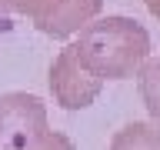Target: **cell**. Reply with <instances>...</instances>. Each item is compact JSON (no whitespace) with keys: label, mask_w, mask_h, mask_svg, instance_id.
Segmentation results:
<instances>
[{"label":"cell","mask_w":160,"mask_h":150,"mask_svg":"<svg viewBox=\"0 0 160 150\" xmlns=\"http://www.w3.org/2000/svg\"><path fill=\"white\" fill-rule=\"evenodd\" d=\"M77 57L100 80H127L150 57V33L130 17H97L77 33Z\"/></svg>","instance_id":"1"},{"label":"cell","mask_w":160,"mask_h":150,"mask_svg":"<svg viewBox=\"0 0 160 150\" xmlns=\"http://www.w3.org/2000/svg\"><path fill=\"white\" fill-rule=\"evenodd\" d=\"M47 133V103L37 93L10 90L0 97V150H33Z\"/></svg>","instance_id":"2"},{"label":"cell","mask_w":160,"mask_h":150,"mask_svg":"<svg viewBox=\"0 0 160 150\" xmlns=\"http://www.w3.org/2000/svg\"><path fill=\"white\" fill-rule=\"evenodd\" d=\"M47 80H50L53 103L63 107V110L90 107V103L100 97V90H103V80L83 67V60L77 57L73 43H67V47L57 53V60L50 63V77Z\"/></svg>","instance_id":"3"},{"label":"cell","mask_w":160,"mask_h":150,"mask_svg":"<svg viewBox=\"0 0 160 150\" xmlns=\"http://www.w3.org/2000/svg\"><path fill=\"white\" fill-rule=\"evenodd\" d=\"M100 10H103V0H60V7L43 23H37V30L53 40H67L73 33H80L90 20H97Z\"/></svg>","instance_id":"4"},{"label":"cell","mask_w":160,"mask_h":150,"mask_svg":"<svg viewBox=\"0 0 160 150\" xmlns=\"http://www.w3.org/2000/svg\"><path fill=\"white\" fill-rule=\"evenodd\" d=\"M110 150H160V123L133 120L120 127L110 140Z\"/></svg>","instance_id":"5"},{"label":"cell","mask_w":160,"mask_h":150,"mask_svg":"<svg viewBox=\"0 0 160 150\" xmlns=\"http://www.w3.org/2000/svg\"><path fill=\"white\" fill-rule=\"evenodd\" d=\"M140 97H143V107L153 117V123H160V57L147 60L140 67Z\"/></svg>","instance_id":"6"},{"label":"cell","mask_w":160,"mask_h":150,"mask_svg":"<svg viewBox=\"0 0 160 150\" xmlns=\"http://www.w3.org/2000/svg\"><path fill=\"white\" fill-rule=\"evenodd\" d=\"M3 3H7V13H23V17L33 20V27L43 23L60 7V0H3Z\"/></svg>","instance_id":"7"},{"label":"cell","mask_w":160,"mask_h":150,"mask_svg":"<svg viewBox=\"0 0 160 150\" xmlns=\"http://www.w3.org/2000/svg\"><path fill=\"white\" fill-rule=\"evenodd\" d=\"M33 150H77V147H73V140H70L67 133H57V130H50V133L40 140Z\"/></svg>","instance_id":"8"},{"label":"cell","mask_w":160,"mask_h":150,"mask_svg":"<svg viewBox=\"0 0 160 150\" xmlns=\"http://www.w3.org/2000/svg\"><path fill=\"white\" fill-rule=\"evenodd\" d=\"M143 7H147L150 13H153V17L160 20V0H143Z\"/></svg>","instance_id":"9"},{"label":"cell","mask_w":160,"mask_h":150,"mask_svg":"<svg viewBox=\"0 0 160 150\" xmlns=\"http://www.w3.org/2000/svg\"><path fill=\"white\" fill-rule=\"evenodd\" d=\"M0 17H7V3L3 0H0Z\"/></svg>","instance_id":"10"}]
</instances>
